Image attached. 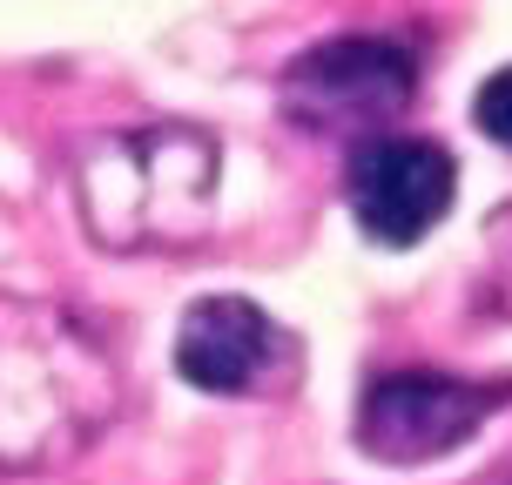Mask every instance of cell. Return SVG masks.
<instances>
[{"label": "cell", "instance_id": "cell-1", "mask_svg": "<svg viewBox=\"0 0 512 485\" xmlns=\"http://www.w3.org/2000/svg\"><path fill=\"white\" fill-rule=\"evenodd\" d=\"M115 405V358L75 310L0 297V472L68 465L108 432Z\"/></svg>", "mask_w": 512, "mask_h": 485}, {"label": "cell", "instance_id": "cell-4", "mask_svg": "<svg viewBox=\"0 0 512 485\" xmlns=\"http://www.w3.org/2000/svg\"><path fill=\"white\" fill-rule=\"evenodd\" d=\"M344 196H351V216L364 223V236H378L391 250H411L418 236H432L445 223V209L459 196V169L438 142L378 135L351 155Z\"/></svg>", "mask_w": 512, "mask_h": 485}, {"label": "cell", "instance_id": "cell-6", "mask_svg": "<svg viewBox=\"0 0 512 485\" xmlns=\"http://www.w3.org/2000/svg\"><path fill=\"white\" fill-rule=\"evenodd\" d=\"M270 358H277V324L250 297H203V304H189L176 331V371L216 398L263 391Z\"/></svg>", "mask_w": 512, "mask_h": 485}, {"label": "cell", "instance_id": "cell-3", "mask_svg": "<svg viewBox=\"0 0 512 485\" xmlns=\"http://www.w3.org/2000/svg\"><path fill=\"white\" fill-rule=\"evenodd\" d=\"M499 405V391H479L438 371H391L358 398V445L384 465H425L479 432V418Z\"/></svg>", "mask_w": 512, "mask_h": 485}, {"label": "cell", "instance_id": "cell-2", "mask_svg": "<svg viewBox=\"0 0 512 485\" xmlns=\"http://www.w3.org/2000/svg\"><path fill=\"white\" fill-rule=\"evenodd\" d=\"M216 142L203 128H142L115 135L81 169V216L115 250H162L196 243L216 209Z\"/></svg>", "mask_w": 512, "mask_h": 485}, {"label": "cell", "instance_id": "cell-7", "mask_svg": "<svg viewBox=\"0 0 512 485\" xmlns=\"http://www.w3.org/2000/svg\"><path fill=\"white\" fill-rule=\"evenodd\" d=\"M472 115H479V128H486L492 142H506V149H512V68H499V75L479 88Z\"/></svg>", "mask_w": 512, "mask_h": 485}, {"label": "cell", "instance_id": "cell-8", "mask_svg": "<svg viewBox=\"0 0 512 485\" xmlns=\"http://www.w3.org/2000/svg\"><path fill=\"white\" fill-rule=\"evenodd\" d=\"M492 250H499V277H506V290H512V209H506V223L492 230Z\"/></svg>", "mask_w": 512, "mask_h": 485}, {"label": "cell", "instance_id": "cell-5", "mask_svg": "<svg viewBox=\"0 0 512 485\" xmlns=\"http://www.w3.org/2000/svg\"><path fill=\"white\" fill-rule=\"evenodd\" d=\"M283 102L310 128H378L411 102V54L391 41H324L283 75Z\"/></svg>", "mask_w": 512, "mask_h": 485}]
</instances>
